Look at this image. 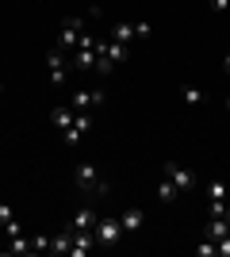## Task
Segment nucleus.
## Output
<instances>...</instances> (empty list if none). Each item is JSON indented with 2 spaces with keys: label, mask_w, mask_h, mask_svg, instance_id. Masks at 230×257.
<instances>
[{
  "label": "nucleus",
  "mask_w": 230,
  "mask_h": 257,
  "mask_svg": "<svg viewBox=\"0 0 230 257\" xmlns=\"http://www.w3.org/2000/svg\"><path fill=\"white\" fill-rule=\"evenodd\" d=\"M73 181H77V192L85 196V200L108 196V181H104V173L96 169V161H81V165L73 169Z\"/></svg>",
  "instance_id": "nucleus-1"
},
{
  "label": "nucleus",
  "mask_w": 230,
  "mask_h": 257,
  "mask_svg": "<svg viewBox=\"0 0 230 257\" xmlns=\"http://www.w3.org/2000/svg\"><path fill=\"white\" fill-rule=\"evenodd\" d=\"M46 77H50V85H54V88H66L69 85V58L58 50V46L46 50Z\"/></svg>",
  "instance_id": "nucleus-2"
},
{
  "label": "nucleus",
  "mask_w": 230,
  "mask_h": 257,
  "mask_svg": "<svg viewBox=\"0 0 230 257\" xmlns=\"http://www.w3.org/2000/svg\"><path fill=\"white\" fill-rule=\"evenodd\" d=\"M81 35H85V20L81 16H66L62 20V27H58V50L66 54V50H77V43H81Z\"/></svg>",
  "instance_id": "nucleus-3"
},
{
  "label": "nucleus",
  "mask_w": 230,
  "mask_h": 257,
  "mask_svg": "<svg viewBox=\"0 0 230 257\" xmlns=\"http://www.w3.org/2000/svg\"><path fill=\"white\" fill-rule=\"evenodd\" d=\"M92 234H96V246H115L123 238V223L115 215H100L96 226H92Z\"/></svg>",
  "instance_id": "nucleus-4"
},
{
  "label": "nucleus",
  "mask_w": 230,
  "mask_h": 257,
  "mask_svg": "<svg viewBox=\"0 0 230 257\" xmlns=\"http://www.w3.org/2000/svg\"><path fill=\"white\" fill-rule=\"evenodd\" d=\"M165 177L180 188V192H192L199 184V177H196V169H188V165H176V161H165Z\"/></svg>",
  "instance_id": "nucleus-5"
},
{
  "label": "nucleus",
  "mask_w": 230,
  "mask_h": 257,
  "mask_svg": "<svg viewBox=\"0 0 230 257\" xmlns=\"http://www.w3.org/2000/svg\"><path fill=\"white\" fill-rule=\"evenodd\" d=\"M104 104V88H81V92H73L69 96V107L73 111H92V107Z\"/></svg>",
  "instance_id": "nucleus-6"
},
{
  "label": "nucleus",
  "mask_w": 230,
  "mask_h": 257,
  "mask_svg": "<svg viewBox=\"0 0 230 257\" xmlns=\"http://www.w3.org/2000/svg\"><path fill=\"white\" fill-rule=\"evenodd\" d=\"M96 219H100V215L92 211V207H88V200H85V207H77V211H73L69 226H73V230H92V226H96Z\"/></svg>",
  "instance_id": "nucleus-7"
},
{
  "label": "nucleus",
  "mask_w": 230,
  "mask_h": 257,
  "mask_svg": "<svg viewBox=\"0 0 230 257\" xmlns=\"http://www.w3.org/2000/svg\"><path fill=\"white\" fill-rule=\"evenodd\" d=\"M69 69H77V73L96 69V50H73L69 54Z\"/></svg>",
  "instance_id": "nucleus-8"
},
{
  "label": "nucleus",
  "mask_w": 230,
  "mask_h": 257,
  "mask_svg": "<svg viewBox=\"0 0 230 257\" xmlns=\"http://www.w3.org/2000/svg\"><path fill=\"white\" fill-rule=\"evenodd\" d=\"M88 249H96V234H92V230H73V249H69V253L85 257Z\"/></svg>",
  "instance_id": "nucleus-9"
},
{
  "label": "nucleus",
  "mask_w": 230,
  "mask_h": 257,
  "mask_svg": "<svg viewBox=\"0 0 230 257\" xmlns=\"http://www.w3.org/2000/svg\"><path fill=\"white\" fill-rule=\"evenodd\" d=\"M73 115H77V111H73L69 104H54V111H50V123H54L58 131H69V127H73Z\"/></svg>",
  "instance_id": "nucleus-10"
},
{
  "label": "nucleus",
  "mask_w": 230,
  "mask_h": 257,
  "mask_svg": "<svg viewBox=\"0 0 230 257\" xmlns=\"http://www.w3.org/2000/svg\"><path fill=\"white\" fill-rule=\"evenodd\" d=\"M119 223H123V234H134V230L146 223V211H138V207H127V211L119 215Z\"/></svg>",
  "instance_id": "nucleus-11"
},
{
  "label": "nucleus",
  "mask_w": 230,
  "mask_h": 257,
  "mask_svg": "<svg viewBox=\"0 0 230 257\" xmlns=\"http://www.w3.org/2000/svg\"><path fill=\"white\" fill-rule=\"evenodd\" d=\"M73 249V226H66L62 234H54V242H50V253H69Z\"/></svg>",
  "instance_id": "nucleus-12"
},
{
  "label": "nucleus",
  "mask_w": 230,
  "mask_h": 257,
  "mask_svg": "<svg viewBox=\"0 0 230 257\" xmlns=\"http://www.w3.org/2000/svg\"><path fill=\"white\" fill-rule=\"evenodd\" d=\"M108 39H115V43H127V46H131V39H134V23H115Z\"/></svg>",
  "instance_id": "nucleus-13"
},
{
  "label": "nucleus",
  "mask_w": 230,
  "mask_h": 257,
  "mask_svg": "<svg viewBox=\"0 0 230 257\" xmlns=\"http://www.w3.org/2000/svg\"><path fill=\"white\" fill-rule=\"evenodd\" d=\"M180 100H184L188 107H199L203 104V92H199L196 85H180Z\"/></svg>",
  "instance_id": "nucleus-14"
},
{
  "label": "nucleus",
  "mask_w": 230,
  "mask_h": 257,
  "mask_svg": "<svg viewBox=\"0 0 230 257\" xmlns=\"http://www.w3.org/2000/svg\"><path fill=\"white\" fill-rule=\"evenodd\" d=\"M207 215H211V219H226V215H230V196L211 200V204H207Z\"/></svg>",
  "instance_id": "nucleus-15"
},
{
  "label": "nucleus",
  "mask_w": 230,
  "mask_h": 257,
  "mask_svg": "<svg viewBox=\"0 0 230 257\" xmlns=\"http://www.w3.org/2000/svg\"><path fill=\"white\" fill-rule=\"evenodd\" d=\"M176 192H180V188H176V184L169 181V177H165V181L157 184V200H161V204H173V200H176Z\"/></svg>",
  "instance_id": "nucleus-16"
},
{
  "label": "nucleus",
  "mask_w": 230,
  "mask_h": 257,
  "mask_svg": "<svg viewBox=\"0 0 230 257\" xmlns=\"http://www.w3.org/2000/svg\"><path fill=\"white\" fill-rule=\"evenodd\" d=\"M8 253L12 257H27V253H31V242H27L23 234H16V238H12V246H8Z\"/></svg>",
  "instance_id": "nucleus-17"
},
{
  "label": "nucleus",
  "mask_w": 230,
  "mask_h": 257,
  "mask_svg": "<svg viewBox=\"0 0 230 257\" xmlns=\"http://www.w3.org/2000/svg\"><path fill=\"white\" fill-rule=\"evenodd\" d=\"M73 131L88 135V131H92V111H77V115H73Z\"/></svg>",
  "instance_id": "nucleus-18"
},
{
  "label": "nucleus",
  "mask_w": 230,
  "mask_h": 257,
  "mask_svg": "<svg viewBox=\"0 0 230 257\" xmlns=\"http://www.w3.org/2000/svg\"><path fill=\"white\" fill-rule=\"evenodd\" d=\"M111 69H115V62H111L104 50H96V73L100 77H111Z\"/></svg>",
  "instance_id": "nucleus-19"
},
{
  "label": "nucleus",
  "mask_w": 230,
  "mask_h": 257,
  "mask_svg": "<svg viewBox=\"0 0 230 257\" xmlns=\"http://www.w3.org/2000/svg\"><path fill=\"white\" fill-rule=\"evenodd\" d=\"M199 257H219V242H211V238H203V246H196Z\"/></svg>",
  "instance_id": "nucleus-20"
},
{
  "label": "nucleus",
  "mask_w": 230,
  "mask_h": 257,
  "mask_svg": "<svg viewBox=\"0 0 230 257\" xmlns=\"http://www.w3.org/2000/svg\"><path fill=\"white\" fill-rule=\"evenodd\" d=\"M207 196H211V200H222V196H230V188H226L222 181H211V184H207Z\"/></svg>",
  "instance_id": "nucleus-21"
},
{
  "label": "nucleus",
  "mask_w": 230,
  "mask_h": 257,
  "mask_svg": "<svg viewBox=\"0 0 230 257\" xmlns=\"http://www.w3.org/2000/svg\"><path fill=\"white\" fill-rule=\"evenodd\" d=\"M46 249H50V238H46V234L31 238V253H46Z\"/></svg>",
  "instance_id": "nucleus-22"
},
{
  "label": "nucleus",
  "mask_w": 230,
  "mask_h": 257,
  "mask_svg": "<svg viewBox=\"0 0 230 257\" xmlns=\"http://www.w3.org/2000/svg\"><path fill=\"white\" fill-rule=\"evenodd\" d=\"M12 219H16V211H12V204H4V200H0V226H8Z\"/></svg>",
  "instance_id": "nucleus-23"
},
{
  "label": "nucleus",
  "mask_w": 230,
  "mask_h": 257,
  "mask_svg": "<svg viewBox=\"0 0 230 257\" xmlns=\"http://www.w3.org/2000/svg\"><path fill=\"white\" fill-rule=\"evenodd\" d=\"M150 35H153V27H150V23H134V39H150Z\"/></svg>",
  "instance_id": "nucleus-24"
},
{
  "label": "nucleus",
  "mask_w": 230,
  "mask_h": 257,
  "mask_svg": "<svg viewBox=\"0 0 230 257\" xmlns=\"http://www.w3.org/2000/svg\"><path fill=\"white\" fill-rule=\"evenodd\" d=\"M207 8H211V12H215V16H222V12H226V8H230V0H207Z\"/></svg>",
  "instance_id": "nucleus-25"
},
{
  "label": "nucleus",
  "mask_w": 230,
  "mask_h": 257,
  "mask_svg": "<svg viewBox=\"0 0 230 257\" xmlns=\"http://www.w3.org/2000/svg\"><path fill=\"white\" fill-rule=\"evenodd\" d=\"M62 135H66V146H77V142L85 139V135H81V131H73V127H69V131H62Z\"/></svg>",
  "instance_id": "nucleus-26"
},
{
  "label": "nucleus",
  "mask_w": 230,
  "mask_h": 257,
  "mask_svg": "<svg viewBox=\"0 0 230 257\" xmlns=\"http://www.w3.org/2000/svg\"><path fill=\"white\" fill-rule=\"evenodd\" d=\"M219 257H230V234L219 238Z\"/></svg>",
  "instance_id": "nucleus-27"
},
{
  "label": "nucleus",
  "mask_w": 230,
  "mask_h": 257,
  "mask_svg": "<svg viewBox=\"0 0 230 257\" xmlns=\"http://www.w3.org/2000/svg\"><path fill=\"white\" fill-rule=\"evenodd\" d=\"M222 73H226V77H230V50H226V54H222Z\"/></svg>",
  "instance_id": "nucleus-28"
},
{
  "label": "nucleus",
  "mask_w": 230,
  "mask_h": 257,
  "mask_svg": "<svg viewBox=\"0 0 230 257\" xmlns=\"http://www.w3.org/2000/svg\"><path fill=\"white\" fill-rule=\"evenodd\" d=\"M0 96H4V81H0Z\"/></svg>",
  "instance_id": "nucleus-29"
},
{
  "label": "nucleus",
  "mask_w": 230,
  "mask_h": 257,
  "mask_svg": "<svg viewBox=\"0 0 230 257\" xmlns=\"http://www.w3.org/2000/svg\"><path fill=\"white\" fill-rule=\"evenodd\" d=\"M226 111H230V96H226Z\"/></svg>",
  "instance_id": "nucleus-30"
}]
</instances>
